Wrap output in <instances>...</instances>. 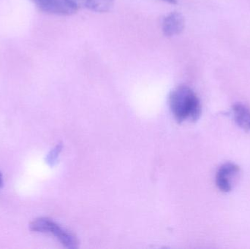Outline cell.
<instances>
[{"instance_id": "ba28073f", "label": "cell", "mask_w": 250, "mask_h": 249, "mask_svg": "<svg viewBox=\"0 0 250 249\" xmlns=\"http://www.w3.org/2000/svg\"><path fill=\"white\" fill-rule=\"evenodd\" d=\"M61 150V145H58V146H56L53 150L51 151V152H50V153H48V156H47L46 159H45V161H46V162L48 165H51V166L54 165L56 161H57V158H58L59 154H60Z\"/></svg>"}, {"instance_id": "52a82bcc", "label": "cell", "mask_w": 250, "mask_h": 249, "mask_svg": "<svg viewBox=\"0 0 250 249\" xmlns=\"http://www.w3.org/2000/svg\"><path fill=\"white\" fill-rule=\"evenodd\" d=\"M115 0H83L86 8L96 13L109 11L114 6Z\"/></svg>"}, {"instance_id": "30bf717a", "label": "cell", "mask_w": 250, "mask_h": 249, "mask_svg": "<svg viewBox=\"0 0 250 249\" xmlns=\"http://www.w3.org/2000/svg\"><path fill=\"white\" fill-rule=\"evenodd\" d=\"M3 186V177L2 175H1V172H0V190H1V187Z\"/></svg>"}, {"instance_id": "6da1fadb", "label": "cell", "mask_w": 250, "mask_h": 249, "mask_svg": "<svg viewBox=\"0 0 250 249\" xmlns=\"http://www.w3.org/2000/svg\"><path fill=\"white\" fill-rule=\"evenodd\" d=\"M172 114L178 122L195 121L201 114L199 98L193 90L187 86L176 88L169 96Z\"/></svg>"}, {"instance_id": "9c48e42d", "label": "cell", "mask_w": 250, "mask_h": 249, "mask_svg": "<svg viewBox=\"0 0 250 249\" xmlns=\"http://www.w3.org/2000/svg\"><path fill=\"white\" fill-rule=\"evenodd\" d=\"M163 1L170 3V4H176L177 3V0H163Z\"/></svg>"}, {"instance_id": "277c9868", "label": "cell", "mask_w": 250, "mask_h": 249, "mask_svg": "<svg viewBox=\"0 0 250 249\" xmlns=\"http://www.w3.org/2000/svg\"><path fill=\"white\" fill-rule=\"evenodd\" d=\"M240 168L233 162H226L223 164L217 172L216 175V185L217 188L223 192L228 193L231 191V178L233 175L239 173Z\"/></svg>"}, {"instance_id": "7a4b0ae2", "label": "cell", "mask_w": 250, "mask_h": 249, "mask_svg": "<svg viewBox=\"0 0 250 249\" xmlns=\"http://www.w3.org/2000/svg\"><path fill=\"white\" fill-rule=\"evenodd\" d=\"M29 228L32 232L54 235L66 248L75 249L77 247L76 237L48 218L41 217L35 219L30 224Z\"/></svg>"}, {"instance_id": "8992f818", "label": "cell", "mask_w": 250, "mask_h": 249, "mask_svg": "<svg viewBox=\"0 0 250 249\" xmlns=\"http://www.w3.org/2000/svg\"><path fill=\"white\" fill-rule=\"evenodd\" d=\"M233 118L241 128L250 130V111L248 107L242 103L233 105Z\"/></svg>"}, {"instance_id": "3957f363", "label": "cell", "mask_w": 250, "mask_h": 249, "mask_svg": "<svg viewBox=\"0 0 250 249\" xmlns=\"http://www.w3.org/2000/svg\"><path fill=\"white\" fill-rule=\"evenodd\" d=\"M41 11L57 16H71L78 11L77 0H32Z\"/></svg>"}, {"instance_id": "5b68a950", "label": "cell", "mask_w": 250, "mask_h": 249, "mask_svg": "<svg viewBox=\"0 0 250 249\" xmlns=\"http://www.w3.org/2000/svg\"><path fill=\"white\" fill-rule=\"evenodd\" d=\"M185 27V19L182 13L173 12L163 19L162 29L167 37L180 35Z\"/></svg>"}]
</instances>
